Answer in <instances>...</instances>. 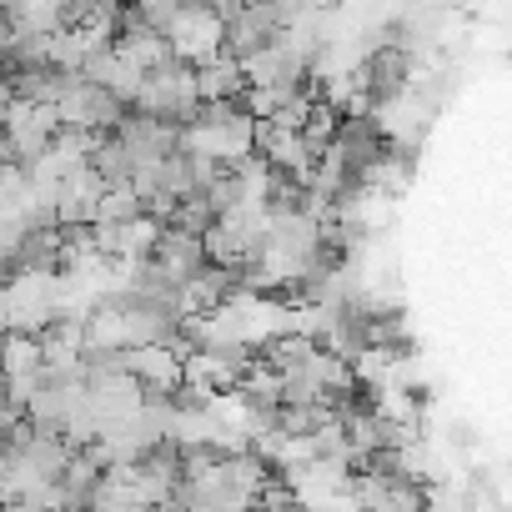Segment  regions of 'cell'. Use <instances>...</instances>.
<instances>
[{
	"instance_id": "1",
	"label": "cell",
	"mask_w": 512,
	"mask_h": 512,
	"mask_svg": "<svg viewBox=\"0 0 512 512\" xmlns=\"http://www.w3.org/2000/svg\"><path fill=\"white\" fill-rule=\"evenodd\" d=\"M56 111H61V121H66V126H81V131H111V126L126 116V101H121L111 86L76 76V81L61 91Z\"/></svg>"
},
{
	"instance_id": "2",
	"label": "cell",
	"mask_w": 512,
	"mask_h": 512,
	"mask_svg": "<svg viewBox=\"0 0 512 512\" xmlns=\"http://www.w3.org/2000/svg\"><path fill=\"white\" fill-rule=\"evenodd\" d=\"M161 36L171 41V51H176L181 61L196 66V61L216 56V46H221V16L206 11V6H191V0H181V11L166 21Z\"/></svg>"
},
{
	"instance_id": "3",
	"label": "cell",
	"mask_w": 512,
	"mask_h": 512,
	"mask_svg": "<svg viewBox=\"0 0 512 512\" xmlns=\"http://www.w3.org/2000/svg\"><path fill=\"white\" fill-rule=\"evenodd\" d=\"M146 256H156V262H161V267H171L176 277H191V272L206 262L201 236H196V231H181V226H161Z\"/></svg>"
},
{
	"instance_id": "4",
	"label": "cell",
	"mask_w": 512,
	"mask_h": 512,
	"mask_svg": "<svg viewBox=\"0 0 512 512\" xmlns=\"http://www.w3.org/2000/svg\"><path fill=\"white\" fill-rule=\"evenodd\" d=\"M191 76H196V101H236L241 86H246L241 61H231V56H221V51L206 56V61H196Z\"/></svg>"
}]
</instances>
